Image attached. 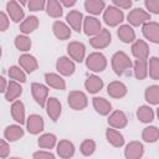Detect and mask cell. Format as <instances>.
I'll list each match as a JSON object with an SVG mask.
<instances>
[{"label":"cell","instance_id":"cell-1","mask_svg":"<svg viewBox=\"0 0 159 159\" xmlns=\"http://www.w3.org/2000/svg\"><path fill=\"white\" fill-rule=\"evenodd\" d=\"M112 70L114 71L116 75L122 76L124 73H127L132 67H133V62L129 58V56L123 52V51H117L113 56H112Z\"/></svg>","mask_w":159,"mask_h":159},{"label":"cell","instance_id":"cell-2","mask_svg":"<svg viewBox=\"0 0 159 159\" xmlns=\"http://www.w3.org/2000/svg\"><path fill=\"white\" fill-rule=\"evenodd\" d=\"M103 20L104 22L111 26V27H116L118 26L119 24L123 22L124 20V14H123V10L118 9L117 6L114 5H109L106 7V10L103 11Z\"/></svg>","mask_w":159,"mask_h":159},{"label":"cell","instance_id":"cell-3","mask_svg":"<svg viewBox=\"0 0 159 159\" xmlns=\"http://www.w3.org/2000/svg\"><path fill=\"white\" fill-rule=\"evenodd\" d=\"M86 66L92 72H102L107 67V58L101 52H92L86 57Z\"/></svg>","mask_w":159,"mask_h":159},{"label":"cell","instance_id":"cell-4","mask_svg":"<svg viewBox=\"0 0 159 159\" xmlns=\"http://www.w3.org/2000/svg\"><path fill=\"white\" fill-rule=\"evenodd\" d=\"M68 106L75 111H82L88 104V98L82 91H71L67 96Z\"/></svg>","mask_w":159,"mask_h":159},{"label":"cell","instance_id":"cell-5","mask_svg":"<svg viewBox=\"0 0 159 159\" xmlns=\"http://www.w3.org/2000/svg\"><path fill=\"white\" fill-rule=\"evenodd\" d=\"M127 20L132 27L133 26H143L145 22L150 21V14L140 7H135L128 12Z\"/></svg>","mask_w":159,"mask_h":159},{"label":"cell","instance_id":"cell-6","mask_svg":"<svg viewBox=\"0 0 159 159\" xmlns=\"http://www.w3.org/2000/svg\"><path fill=\"white\" fill-rule=\"evenodd\" d=\"M31 93L32 97L35 99V102L40 106V107H46V102H47V96H48V87L39 83V82H34L31 83Z\"/></svg>","mask_w":159,"mask_h":159},{"label":"cell","instance_id":"cell-7","mask_svg":"<svg viewBox=\"0 0 159 159\" xmlns=\"http://www.w3.org/2000/svg\"><path fill=\"white\" fill-rule=\"evenodd\" d=\"M111 41H112V35H111L109 30L102 29L96 36L89 39V45L96 50H102V48H106L107 46H109Z\"/></svg>","mask_w":159,"mask_h":159},{"label":"cell","instance_id":"cell-8","mask_svg":"<svg viewBox=\"0 0 159 159\" xmlns=\"http://www.w3.org/2000/svg\"><path fill=\"white\" fill-rule=\"evenodd\" d=\"M67 53L75 62H82L86 57V46L80 41H72L67 45Z\"/></svg>","mask_w":159,"mask_h":159},{"label":"cell","instance_id":"cell-9","mask_svg":"<svg viewBox=\"0 0 159 159\" xmlns=\"http://www.w3.org/2000/svg\"><path fill=\"white\" fill-rule=\"evenodd\" d=\"M45 128L43 118L40 114H30L26 119V129L30 134H40Z\"/></svg>","mask_w":159,"mask_h":159},{"label":"cell","instance_id":"cell-10","mask_svg":"<svg viewBox=\"0 0 159 159\" xmlns=\"http://www.w3.org/2000/svg\"><path fill=\"white\" fill-rule=\"evenodd\" d=\"M142 32L147 40L153 43H159V22L148 21L142 26Z\"/></svg>","mask_w":159,"mask_h":159},{"label":"cell","instance_id":"cell-11","mask_svg":"<svg viewBox=\"0 0 159 159\" xmlns=\"http://www.w3.org/2000/svg\"><path fill=\"white\" fill-rule=\"evenodd\" d=\"M56 70L62 76H72L76 71V65L70 57L62 56L56 61Z\"/></svg>","mask_w":159,"mask_h":159},{"label":"cell","instance_id":"cell-12","mask_svg":"<svg viewBox=\"0 0 159 159\" xmlns=\"http://www.w3.org/2000/svg\"><path fill=\"white\" fill-rule=\"evenodd\" d=\"M144 154V147L138 140H132L125 145L124 157L125 159H140Z\"/></svg>","mask_w":159,"mask_h":159},{"label":"cell","instance_id":"cell-13","mask_svg":"<svg viewBox=\"0 0 159 159\" xmlns=\"http://www.w3.org/2000/svg\"><path fill=\"white\" fill-rule=\"evenodd\" d=\"M132 55L135 57V60H147L149 57V46L144 40H135L132 43L130 47Z\"/></svg>","mask_w":159,"mask_h":159},{"label":"cell","instance_id":"cell-14","mask_svg":"<svg viewBox=\"0 0 159 159\" xmlns=\"http://www.w3.org/2000/svg\"><path fill=\"white\" fill-rule=\"evenodd\" d=\"M6 12H7V16L14 21V22H22L24 21V16H25V12H24V9L21 7V5L17 2V1H14V0H10L7 4H6Z\"/></svg>","mask_w":159,"mask_h":159},{"label":"cell","instance_id":"cell-15","mask_svg":"<svg viewBox=\"0 0 159 159\" xmlns=\"http://www.w3.org/2000/svg\"><path fill=\"white\" fill-rule=\"evenodd\" d=\"M84 34L87 36H96L101 30H102V26H101V21L94 17V16H86L84 20H83V29Z\"/></svg>","mask_w":159,"mask_h":159},{"label":"cell","instance_id":"cell-16","mask_svg":"<svg viewBox=\"0 0 159 159\" xmlns=\"http://www.w3.org/2000/svg\"><path fill=\"white\" fill-rule=\"evenodd\" d=\"M108 124L111 128H114V129H122L124 127H127L128 124V118L125 116L124 112L122 111H113L109 117H108Z\"/></svg>","mask_w":159,"mask_h":159},{"label":"cell","instance_id":"cell-17","mask_svg":"<svg viewBox=\"0 0 159 159\" xmlns=\"http://www.w3.org/2000/svg\"><path fill=\"white\" fill-rule=\"evenodd\" d=\"M83 20H84V17H83L82 12L78 10H71L66 15V21H67L68 26L77 32H80L83 29Z\"/></svg>","mask_w":159,"mask_h":159},{"label":"cell","instance_id":"cell-18","mask_svg":"<svg viewBox=\"0 0 159 159\" xmlns=\"http://www.w3.org/2000/svg\"><path fill=\"white\" fill-rule=\"evenodd\" d=\"M46 112H47V116L50 117V119L56 122L60 118L61 112H62L61 102L56 97H50L46 102Z\"/></svg>","mask_w":159,"mask_h":159},{"label":"cell","instance_id":"cell-19","mask_svg":"<svg viewBox=\"0 0 159 159\" xmlns=\"http://www.w3.org/2000/svg\"><path fill=\"white\" fill-rule=\"evenodd\" d=\"M19 66L26 72V73H32L37 70L39 63L35 56L30 53H24L19 57Z\"/></svg>","mask_w":159,"mask_h":159},{"label":"cell","instance_id":"cell-20","mask_svg":"<svg viewBox=\"0 0 159 159\" xmlns=\"http://www.w3.org/2000/svg\"><path fill=\"white\" fill-rule=\"evenodd\" d=\"M56 152L57 155L62 159H70L73 157L75 154V145L72 142L67 140V139H62L57 143L56 145Z\"/></svg>","mask_w":159,"mask_h":159},{"label":"cell","instance_id":"cell-21","mask_svg":"<svg viewBox=\"0 0 159 159\" xmlns=\"http://www.w3.org/2000/svg\"><path fill=\"white\" fill-rule=\"evenodd\" d=\"M128 92L127 86L120 81H112L107 86V93L112 98H123Z\"/></svg>","mask_w":159,"mask_h":159},{"label":"cell","instance_id":"cell-22","mask_svg":"<svg viewBox=\"0 0 159 159\" xmlns=\"http://www.w3.org/2000/svg\"><path fill=\"white\" fill-rule=\"evenodd\" d=\"M71 27L65 24L63 21H60V20H56L52 25V31H53V35L61 40V41H65V40H68L71 37Z\"/></svg>","mask_w":159,"mask_h":159},{"label":"cell","instance_id":"cell-23","mask_svg":"<svg viewBox=\"0 0 159 159\" xmlns=\"http://www.w3.org/2000/svg\"><path fill=\"white\" fill-rule=\"evenodd\" d=\"M10 112H11L12 119L16 123H19L20 125L26 123V119H25V106L20 99H16L15 102H12V104L10 107Z\"/></svg>","mask_w":159,"mask_h":159},{"label":"cell","instance_id":"cell-24","mask_svg":"<svg viewBox=\"0 0 159 159\" xmlns=\"http://www.w3.org/2000/svg\"><path fill=\"white\" fill-rule=\"evenodd\" d=\"M117 35H118L119 40L124 43H130V42H134L137 40L135 39V31L129 24L120 25L117 30Z\"/></svg>","mask_w":159,"mask_h":159},{"label":"cell","instance_id":"cell-25","mask_svg":"<svg viewBox=\"0 0 159 159\" xmlns=\"http://www.w3.org/2000/svg\"><path fill=\"white\" fill-rule=\"evenodd\" d=\"M45 82L48 87H52L55 89H60V91L66 89V82L62 78V76H60L58 73L47 72L45 75Z\"/></svg>","mask_w":159,"mask_h":159},{"label":"cell","instance_id":"cell-26","mask_svg":"<svg viewBox=\"0 0 159 159\" xmlns=\"http://www.w3.org/2000/svg\"><path fill=\"white\" fill-rule=\"evenodd\" d=\"M21 94H22V87H21V84L19 82L11 80L9 82V84H7L6 92L4 93L5 99L9 101V102H15Z\"/></svg>","mask_w":159,"mask_h":159},{"label":"cell","instance_id":"cell-27","mask_svg":"<svg viewBox=\"0 0 159 159\" xmlns=\"http://www.w3.org/2000/svg\"><path fill=\"white\" fill-rule=\"evenodd\" d=\"M93 108L101 116H108L112 113V104L103 97H94L92 99Z\"/></svg>","mask_w":159,"mask_h":159},{"label":"cell","instance_id":"cell-28","mask_svg":"<svg viewBox=\"0 0 159 159\" xmlns=\"http://www.w3.org/2000/svg\"><path fill=\"white\" fill-rule=\"evenodd\" d=\"M103 80L96 75H91L87 77L86 82H84V88L87 89V92L94 94L97 92H99L103 88Z\"/></svg>","mask_w":159,"mask_h":159},{"label":"cell","instance_id":"cell-29","mask_svg":"<svg viewBox=\"0 0 159 159\" xmlns=\"http://www.w3.org/2000/svg\"><path fill=\"white\" fill-rule=\"evenodd\" d=\"M24 135V129L20 124H10L4 130V137L7 142H16Z\"/></svg>","mask_w":159,"mask_h":159},{"label":"cell","instance_id":"cell-30","mask_svg":"<svg viewBox=\"0 0 159 159\" xmlns=\"http://www.w3.org/2000/svg\"><path fill=\"white\" fill-rule=\"evenodd\" d=\"M106 138H107L108 143L112 144V145L116 147V148H120V147H123V144H124V138H123L122 133H120L119 130L114 129V128H111V127H109V128L106 130Z\"/></svg>","mask_w":159,"mask_h":159},{"label":"cell","instance_id":"cell-31","mask_svg":"<svg viewBox=\"0 0 159 159\" xmlns=\"http://www.w3.org/2000/svg\"><path fill=\"white\" fill-rule=\"evenodd\" d=\"M84 9L91 15H99L106 10V2L103 0H86Z\"/></svg>","mask_w":159,"mask_h":159},{"label":"cell","instance_id":"cell-32","mask_svg":"<svg viewBox=\"0 0 159 159\" xmlns=\"http://www.w3.org/2000/svg\"><path fill=\"white\" fill-rule=\"evenodd\" d=\"M45 10H46L47 15L53 17V19H58L63 14V6L57 0H48V1H46V9Z\"/></svg>","mask_w":159,"mask_h":159},{"label":"cell","instance_id":"cell-33","mask_svg":"<svg viewBox=\"0 0 159 159\" xmlns=\"http://www.w3.org/2000/svg\"><path fill=\"white\" fill-rule=\"evenodd\" d=\"M39 27V19L34 15L27 16L21 24H20V31L24 35H29L31 32H34L36 29Z\"/></svg>","mask_w":159,"mask_h":159},{"label":"cell","instance_id":"cell-34","mask_svg":"<svg viewBox=\"0 0 159 159\" xmlns=\"http://www.w3.org/2000/svg\"><path fill=\"white\" fill-rule=\"evenodd\" d=\"M133 72L137 80H144L148 76V61L135 60L133 63Z\"/></svg>","mask_w":159,"mask_h":159},{"label":"cell","instance_id":"cell-35","mask_svg":"<svg viewBox=\"0 0 159 159\" xmlns=\"http://www.w3.org/2000/svg\"><path fill=\"white\" fill-rule=\"evenodd\" d=\"M37 145L42 149H52L57 145V138L52 133H45L37 139Z\"/></svg>","mask_w":159,"mask_h":159},{"label":"cell","instance_id":"cell-36","mask_svg":"<svg viewBox=\"0 0 159 159\" xmlns=\"http://www.w3.org/2000/svg\"><path fill=\"white\" fill-rule=\"evenodd\" d=\"M137 118L142 122V123H150L154 119V111L152 107L144 104L140 106L137 111Z\"/></svg>","mask_w":159,"mask_h":159},{"label":"cell","instance_id":"cell-37","mask_svg":"<svg viewBox=\"0 0 159 159\" xmlns=\"http://www.w3.org/2000/svg\"><path fill=\"white\" fill-rule=\"evenodd\" d=\"M142 139L147 143H155L159 139V129L154 125H148L142 132Z\"/></svg>","mask_w":159,"mask_h":159},{"label":"cell","instance_id":"cell-38","mask_svg":"<svg viewBox=\"0 0 159 159\" xmlns=\"http://www.w3.org/2000/svg\"><path fill=\"white\" fill-rule=\"evenodd\" d=\"M144 98L149 104H159V86L152 84L147 87L144 92Z\"/></svg>","mask_w":159,"mask_h":159},{"label":"cell","instance_id":"cell-39","mask_svg":"<svg viewBox=\"0 0 159 159\" xmlns=\"http://www.w3.org/2000/svg\"><path fill=\"white\" fill-rule=\"evenodd\" d=\"M7 75L12 80V81H16L19 83H24L26 82V75H25V71L20 67V66H11L7 71Z\"/></svg>","mask_w":159,"mask_h":159},{"label":"cell","instance_id":"cell-40","mask_svg":"<svg viewBox=\"0 0 159 159\" xmlns=\"http://www.w3.org/2000/svg\"><path fill=\"white\" fill-rule=\"evenodd\" d=\"M14 43H15V47L17 50L22 51V52H27L32 46V42H31L30 37H27L26 35H17L15 37Z\"/></svg>","mask_w":159,"mask_h":159},{"label":"cell","instance_id":"cell-41","mask_svg":"<svg viewBox=\"0 0 159 159\" xmlns=\"http://www.w3.org/2000/svg\"><path fill=\"white\" fill-rule=\"evenodd\" d=\"M148 75L152 80H159V58L150 57L148 62Z\"/></svg>","mask_w":159,"mask_h":159},{"label":"cell","instance_id":"cell-42","mask_svg":"<svg viewBox=\"0 0 159 159\" xmlns=\"http://www.w3.org/2000/svg\"><path fill=\"white\" fill-rule=\"evenodd\" d=\"M80 150L86 157L92 155L96 152V142L93 139H84L80 145Z\"/></svg>","mask_w":159,"mask_h":159},{"label":"cell","instance_id":"cell-43","mask_svg":"<svg viewBox=\"0 0 159 159\" xmlns=\"http://www.w3.org/2000/svg\"><path fill=\"white\" fill-rule=\"evenodd\" d=\"M26 5H27L29 10H31V11H40V10L46 9V1H43V0H30Z\"/></svg>","mask_w":159,"mask_h":159},{"label":"cell","instance_id":"cell-44","mask_svg":"<svg viewBox=\"0 0 159 159\" xmlns=\"http://www.w3.org/2000/svg\"><path fill=\"white\" fill-rule=\"evenodd\" d=\"M144 5L149 14H159V0H145Z\"/></svg>","mask_w":159,"mask_h":159},{"label":"cell","instance_id":"cell-45","mask_svg":"<svg viewBox=\"0 0 159 159\" xmlns=\"http://www.w3.org/2000/svg\"><path fill=\"white\" fill-rule=\"evenodd\" d=\"M32 159H55V155L47 150H37L32 154Z\"/></svg>","mask_w":159,"mask_h":159},{"label":"cell","instance_id":"cell-46","mask_svg":"<svg viewBox=\"0 0 159 159\" xmlns=\"http://www.w3.org/2000/svg\"><path fill=\"white\" fill-rule=\"evenodd\" d=\"M10 153V145L7 144L6 139H1L0 140V157L1 159H5Z\"/></svg>","mask_w":159,"mask_h":159},{"label":"cell","instance_id":"cell-47","mask_svg":"<svg viewBox=\"0 0 159 159\" xmlns=\"http://www.w3.org/2000/svg\"><path fill=\"white\" fill-rule=\"evenodd\" d=\"M132 0H113V5L117 6L118 9H123V10H127V9H130L132 6Z\"/></svg>","mask_w":159,"mask_h":159},{"label":"cell","instance_id":"cell-48","mask_svg":"<svg viewBox=\"0 0 159 159\" xmlns=\"http://www.w3.org/2000/svg\"><path fill=\"white\" fill-rule=\"evenodd\" d=\"M10 17L5 14V12H0V30L1 31H6L7 30V27H9V25H10V20H9Z\"/></svg>","mask_w":159,"mask_h":159},{"label":"cell","instance_id":"cell-49","mask_svg":"<svg viewBox=\"0 0 159 159\" xmlns=\"http://www.w3.org/2000/svg\"><path fill=\"white\" fill-rule=\"evenodd\" d=\"M61 4H62V6H65V7H71V6H73V5H76V0H61L60 1Z\"/></svg>","mask_w":159,"mask_h":159},{"label":"cell","instance_id":"cell-50","mask_svg":"<svg viewBox=\"0 0 159 159\" xmlns=\"http://www.w3.org/2000/svg\"><path fill=\"white\" fill-rule=\"evenodd\" d=\"M0 83H1V87H0V91L2 92V93H5L6 92V88H7V82H6V80L4 78V77H0Z\"/></svg>","mask_w":159,"mask_h":159},{"label":"cell","instance_id":"cell-51","mask_svg":"<svg viewBox=\"0 0 159 159\" xmlns=\"http://www.w3.org/2000/svg\"><path fill=\"white\" fill-rule=\"evenodd\" d=\"M157 117H158V119H159V107H158V109H157Z\"/></svg>","mask_w":159,"mask_h":159},{"label":"cell","instance_id":"cell-52","mask_svg":"<svg viewBox=\"0 0 159 159\" xmlns=\"http://www.w3.org/2000/svg\"><path fill=\"white\" fill-rule=\"evenodd\" d=\"M10 159H22V158H19V157H12V158H10Z\"/></svg>","mask_w":159,"mask_h":159}]
</instances>
